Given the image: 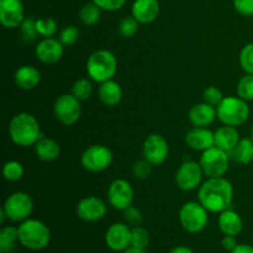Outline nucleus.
<instances>
[{"mask_svg":"<svg viewBox=\"0 0 253 253\" xmlns=\"http://www.w3.org/2000/svg\"><path fill=\"white\" fill-rule=\"evenodd\" d=\"M198 198L200 204L209 212H222L231 205L234 188L224 177L209 178L200 185Z\"/></svg>","mask_w":253,"mask_h":253,"instance_id":"f257e3e1","label":"nucleus"},{"mask_svg":"<svg viewBox=\"0 0 253 253\" xmlns=\"http://www.w3.org/2000/svg\"><path fill=\"white\" fill-rule=\"evenodd\" d=\"M9 136L15 145L21 147L35 146L40 138L43 137L39 121L29 113L16 114L11 119L9 124Z\"/></svg>","mask_w":253,"mask_h":253,"instance_id":"f03ea898","label":"nucleus"},{"mask_svg":"<svg viewBox=\"0 0 253 253\" xmlns=\"http://www.w3.org/2000/svg\"><path fill=\"white\" fill-rule=\"evenodd\" d=\"M17 231L20 245L31 251H41L46 249L51 241L49 229L40 220L27 219L20 222Z\"/></svg>","mask_w":253,"mask_h":253,"instance_id":"7ed1b4c3","label":"nucleus"},{"mask_svg":"<svg viewBox=\"0 0 253 253\" xmlns=\"http://www.w3.org/2000/svg\"><path fill=\"white\" fill-rule=\"evenodd\" d=\"M118 72V59L113 52L108 49H98L93 52L86 61V73L91 81L96 83L110 81Z\"/></svg>","mask_w":253,"mask_h":253,"instance_id":"20e7f679","label":"nucleus"},{"mask_svg":"<svg viewBox=\"0 0 253 253\" xmlns=\"http://www.w3.org/2000/svg\"><path fill=\"white\" fill-rule=\"evenodd\" d=\"M217 119L224 125L240 126L244 125L250 118V106L246 100L240 96H226L216 106Z\"/></svg>","mask_w":253,"mask_h":253,"instance_id":"39448f33","label":"nucleus"},{"mask_svg":"<svg viewBox=\"0 0 253 253\" xmlns=\"http://www.w3.org/2000/svg\"><path fill=\"white\" fill-rule=\"evenodd\" d=\"M208 210L199 202H188L180 208L179 221L183 229L190 234L202 232L209 222Z\"/></svg>","mask_w":253,"mask_h":253,"instance_id":"423d86ee","label":"nucleus"},{"mask_svg":"<svg viewBox=\"0 0 253 253\" xmlns=\"http://www.w3.org/2000/svg\"><path fill=\"white\" fill-rule=\"evenodd\" d=\"M1 209L9 220L22 222L30 219V215L34 211V202L27 193L16 192L6 198Z\"/></svg>","mask_w":253,"mask_h":253,"instance_id":"0eeeda50","label":"nucleus"},{"mask_svg":"<svg viewBox=\"0 0 253 253\" xmlns=\"http://www.w3.org/2000/svg\"><path fill=\"white\" fill-rule=\"evenodd\" d=\"M229 153L214 146L209 150L203 151L199 163L208 178H219L224 177L229 169Z\"/></svg>","mask_w":253,"mask_h":253,"instance_id":"6e6552de","label":"nucleus"},{"mask_svg":"<svg viewBox=\"0 0 253 253\" xmlns=\"http://www.w3.org/2000/svg\"><path fill=\"white\" fill-rule=\"evenodd\" d=\"M113 162V153L106 146L93 145L86 148L81 157V163L89 172H103L110 167Z\"/></svg>","mask_w":253,"mask_h":253,"instance_id":"1a4fd4ad","label":"nucleus"},{"mask_svg":"<svg viewBox=\"0 0 253 253\" xmlns=\"http://www.w3.org/2000/svg\"><path fill=\"white\" fill-rule=\"evenodd\" d=\"M53 111L59 123L66 126H72L81 118V100H78L72 93L62 94L54 103Z\"/></svg>","mask_w":253,"mask_h":253,"instance_id":"9d476101","label":"nucleus"},{"mask_svg":"<svg viewBox=\"0 0 253 253\" xmlns=\"http://www.w3.org/2000/svg\"><path fill=\"white\" fill-rule=\"evenodd\" d=\"M203 175H204V172H203L200 163L195 162V161H185L177 170L175 183L179 189L184 190V192H190L199 187Z\"/></svg>","mask_w":253,"mask_h":253,"instance_id":"9b49d317","label":"nucleus"},{"mask_svg":"<svg viewBox=\"0 0 253 253\" xmlns=\"http://www.w3.org/2000/svg\"><path fill=\"white\" fill-rule=\"evenodd\" d=\"M143 157L152 166H161L168 157L169 146L162 135L152 133L143 142Z\"/></svg>","mask_w":253,"mask_h":253,"instance_id":"f8f14e48","label":"nucleus"},{"mask_svg":"<svg viewBox=\"0 0 253 253\" xmlns=\"http://www.w3.org/2000/svg\"><path fill=\"white\" fill-rule=\"evenodd\" d=\"M109 204L116 210H125L132 205L133 189L126 179H115L108 189Z\"/></svg>","mask_w":253,"mask_h":253,"instance_id":"ddd939ff","label":"nucleus"},{"mask_svg":"<svg viewBox=\"0 0 253 253\" xmlns=\"http://www.w3.org/2000/svg\"><path fill=\"white\" fill-rule=\"evenodd\" d=\"M108 212V207L98 197L83 198L77 205V215L79 219L86 222H95L103 219Z\"/></svg>","mask_w":253,"mask_h":253,"instance_id":"4468645a","label":"nucleus"},{"mask_svg":"<svg viewBox=\"0 0 253 253\" xmlns=\"http://www.w3.org/2000/svg\"><path fill=\"white\" fill-rule=\"evenodd\" d=\"M105 245L114 252H123L131 246V229L128 224L116 222L105 232Z\"/></svg>","mask_w":253,"mask_h":253,"instance_id":"2eb2a0df","label":"nucleus"},{"mask_svg":"<svg viewBox=\"0 0 253 253\" xmlns=\"http://www.w3.org/2000/svg\"><path fill=\"white\" fill-rule=\"evenodd\" d=\"M21 0H0V22L5 29H15L21 25L25 16Z\"/></svg>","mask_w":253,"mask_h":253,"instance_id":"dca6fc26","label":"nucleus"},{"mask_svg":"<svg viewBox=\"0 0 253 253\" xmlns=\"http://www.w3.org/2000/svg\"><path fill=\"white\" fill-rule=\"evenodd\" d=\"M37 59L44 64H54L63 56V44L53 37H44L35 48Z\"/></svg>","mask_w":253,"mask_h":253,"instance_id":"f3484780","label":"nucleus"},{"mask_svg":"<svg viewBox=\"0 0 253 253\" xmlns=\"http://www.w3.org/2000/svg\"><path fill=\"white\" fill-rule=\"evenodd\" d=\"M185 142L192 150L203 152L215 146V132L207 127H194L187 133Z\"/></svg>","mask_w":253,"mask_h":253,"instance_id":"a211bd4d","label":"nucleus"},{"mask_svg":"<svg viewBox=\"0 0 253 253\" xmlns=\"http://www.w3.org/2000/svg\"><path fill=\"white\" fill-rule=\"evenodd\" d=\"M158 0H135L132 4V16L140 24H151L160 15Z\"/></svg>","mask_w":253,"mask_h":253,"instance_id":"6ab92c4d","label":"nucleus"},{"mask_svg":"<svg viewBox=\"0 0 253 253\" xmlns=\"http://www.w3.org/2000/svg\"><path fill=\"white\" fill-rule=\"evenodd\" d=\"M188 118L195 127H207L210 124L214 123L215 119L217 118L216 108L205 101L195 104L190 108Z\"/></svg>","mask_w":253,"mask_h":253,"instance_id":"aec40b11","label":"nucleus"},{"mask_svg":"<svg viewBox=\"0 0 253 253\" xmlns=\"http://www.w3.org/2000/svg\"><path fill=\"white\" fill-rule=\"evenodd\" d=\"M14 81L22 90H32L41 82V73L34 66H22L15 72Z\"/></svg>","mask_w":253,"mask_h":253,"instance_id":"412c9836","label":"nucleus"},{"mask_svg":"<svg viewBox=\"0 0 253 253\" xmlns=\"http://www.w3.org/2000/svg\"><path fill=\"white\" fill-rule=\"evenodd\" d=\"M240 133L235 126L224 125L215 131V146L230 153L240 142Z\"/></svg>","mask_w":253,"mask_h":253,"instance_id":"4be33fe9","label":"nucleus"},{"mask_svg":"<svg viewBox=\"0 0 253 253\" xmlns=\"http://www.w3.org/2000/svg\"><path fill=\"white\" fill-rule=\"evenodd\" d=\"M219 227L224 235H230V236H237L241 234L244 229V221L239 212L229 209L224 210L219 215Z\"/></svg>","mask_w":253,"mask_h":253,"instance_id":"5701e85b","label":"nucleus"},{"mask_svg":"<svg viewBox=\"0 0 253 253\" xmlns=\"http://www.w3.org/2000/svg\"><path fill=\"white\" fill-rule=\"evenodd\" d=\"M98 96L103 104L106 106H115L123 99V89L118 82L106 81L100 83V86L98 89Z\"/></svg>","mask_w":253,"mask_h":253,"instance_id":"b1692460","label":"nucleus"},{"mask_svg":"<svg viewBox=\"0 0 253 253\" xmlns=\"http://www.w3.org/2000/svg\"><path fill=\"white\" fill-rule=\"evenodd\" d=\"M35 152L40 160L51 162V161L57 160L59 157L61 148H59L58 143L52 138L41 137L35 145Z\"/></svg>","mask_w":253,"mask_h":253,"instance_id":"393cba45","label":"nucleus"},{"mask_svg":"<svg viewBox=\"0 0 253 253\" xmlns=\"http://www.w3.org/2000/svg\"><path fill=\"white\" fill-rule=\"evenodd\" d=\"M232 161L240 165H250L253 161V140L252 138H241L236 147L229 153Z\"/></svg>","mask_w":253,"mask_h":253,"instance_id":"a878e982","label":"nucleus"},{"mask_svg":"<svg viewBox=\"0 0 253 253\" xmlns=\"http://www.w3.org/2000/svg\"><path fill=\"white\" fill-rule=\"evenodd\" d=\"M19 241L17 227L5 226L0 231V253H12Z\"/></svg>","mask_w":253,"mask_h":253,"instance_id":"bb28decb","label":"nucleus"},{"mask_svg":"<svg viewBox=\"0 0 253 253\" xmlns=\"http://www.w3.org/2000/svg\"><path fill=\"white\" fill-rule=\"evenodd\" d=\"M101 15V9L95 4V2H88V4L84 5L83 7L79 11V19L86 26H91V25H95L96 22L100 20Z\"/></svg>","mask_w":253,"mask_h":253,"instance_id":"cd10ccee","label":"nucleus"},{"mask_svg":"<svg viewBox=\"0 0 253 253\" xmlns=\"http://www.w3.org/2000/svg\"><path fill=\"white\" fill-rule=\"evenodd\" d=\"M72 94L76 96L78 100L83 101L86 100L91 96V93H93V84L89 79L86 78H81L78 81L74 82V84L72 85Z\"/></svg>","mask_w":253,"mask_h":253,"instance_id":"c85d7f7f","label":"nucleus"},{"mask_svg":"<svg viewBox=\"0 0 253 253\" xmlns=\"http://www.w3.org/2000/svg\"><path fill=\"white\" fill-rule=\"evenodd\" d=\"M2 175L9 182H17L24 177V167L19 161H9L2 167Z\"/></svg>","mask_w":253,"mask_h":253,"instance_id":"c756f323","label":"nucleus"},{"mask_svg":"<svg viewBox=\"0 0 253 253\" xmlns=\"http://www.w3.org/2000/svg\"><path fill=\"white\" fill-rule=\"evenodd\" d=\"M138 25H140V22H138L133 16L123 17L118 25L119 34H120L124 39H130V37L135 36L136 32L138 31Z\"/></svg>","mask_w":253,"mask_h":253,"instance_id":"7c9ffc66","label":"nucleus"},{"mask_svg":"<svg viewBox=\"0 0 253 253\" xmlns=\"http://www.w3.org/2000/svg\"><path fill=\"white\" fill-rule=\"evenodd\" d=\"M150 245V234L145 227L135 226L131 230V246L146 250Z\"/></svg>","mask_w":253,"mask_h":253,"instance_id":"2f4dec72","label":"nucleus"},{"mask_svg":"<svg viewBox=\"0 0 253 253\" xmlns=\"http://www.w3.org/2000/svg\"><path fill=\"white\" fill-rule=\"evenodd\" d=\"M237 95L246 101L253 100V74L246 73L237 84Z\"/></svg>","mask_w":253,"mask_h":253,"instance_id":"473e14b6","label":"nucleus"},{"mask_svg":"<svg viewBox=\"0 0 253 253\" xmlns=\"http://www.w3.org/2000/svg\"><path fill=\"white\" fill-rule=\"evenodd\" d=\"M36 27L39 35L43 37H53L57 32V22L52 17H42L36 20Z\"/></svg>","mask_w":253,"mask_h":253,"instance_id":"72a5a7b5","label":"nucleus"},{"mask_svg":"<svg viewBox=\"0 0 253 253\" xmlns=\"http://www.w3.org/2000/svg\"><path fill=\"white\" fill-rule=\"evenodd\" d=\"M20 32H21V37L24 41H34L37 35H39L36 27V20H34L32 17H25L24 21L20 25Z\"/></svg>","mask_w":253,"mask_h":253,"instance_id":"f704fd0d","label":"nucleus"},{"mask_svg":"<svg viewBox=\"0 0 253 253\" xmlns=\"http://www.w3.org/2000/svg\"><path fill=\"white\" fill-rule=\"evenodd\" d=\"M240 64L246 73L253 74V42L247 43L240 52Z\"/></svg>","mask_w":253,"mask_h":253,"instance_id":"c9c22d12","label":"nucleus"},{"mask_svg":"<svg viewBox=\"0 0 253 253\" xmlns=\"http://www.w3.org/2000/svg\"><path fill=\"white\" fill-rule=\"evenodd\" d=\"M79 39V30L76 26H67L59 32V41L63 46H73Z\"/></svg>","mask_w":253,"mask_h":253,"instance_id":"e433bc0d","label":"nucleus"},{"mask_svg":"<svg viewBox=\"0 0 253 253\" xmlns=\"http://www.w3.org/2000/svg\"><path fill=\"white\" fill-rule=\"evenodd\" d=\"M225 96L222 95L221 90H220L219 88H216V86H208L207 89L204 90V93H203V99H204L205 103L210 104V105L212 106H219V104L221 103L222 100H224Z\"/></svg>","mask_w":253,"mask_h":253,"instance_id":"4c0bfd02","label":"nucleus"},{"mask_svg":"<svg viewBox=\"0 0 253 253\" xmlns=\"http://www.w3.org/2000/svg\"><path fill=\"white\" fill-rule=\"evenodd\" d=\"M152 167L153 166L151 165L147 160L136 161V162L133 163L132 173L136 178H138V179H145V178H147L148 175L151 174Z\"/></svg>","mask_w":253,"mask_h":253,"instance_id":"58836bf2","label":"nucleus"},{"mask_svg":"<svg viewBox=\"0 0 253 253\" xmlns=\"http://www.w3.org/2000/svg\"><path fill=\"white\" fill-rule=\"evenodd\" d=\"M124 217L126 220V224L132 225V226H140L141 222H142L143 216L142 212H141L140 209L135 207H128L127 209L124 210Z\"/></svg>","mask_w":253,"mask_h":253,"instance_id":"ea45409f","label":"nucleus"},{"mask_svg":"<svg viewBox=\"0 0 253 253\" xmlns=\"http://www.w3.org/2000/svg\"><path fill=\"white\" fill-rule=\"evenodd\" d=\"M95 2L101 10L105 11H116L125 5L126 0H91Z\"/></svg>","mask_w":253,"mask_h":253,"instance_id":"a19ab883","label":"nucleus"},{"mask_svg":"<svg viewBox=\"0 0 253 253\" xmlns=\"http://www.w3.org/2000/svg\"><path fill=\"white\" fill-rule=\"evenodd\" d=\"M234 7L244 16H253V0H234Z\"/></svg>","mask_w":253,"mask_h":253,"instance_id":"79ce46f5","label":"nucleus"},{"mask_svg":"<svg viewBox=\"0 0 253 253\" xmlns=\"http://www.w3.org/2000/svg\"><path fill=\"white\" fill-rule=\"evenodd\" d=\"M221 245H222V249H224L225 251L231 252V251H234L235 249H236V246L239 244H237L236 236H230V235H225L224 239H222V241H221Z\"/></svg>","mask_w":253,"mask_h":253,"instance_id":"37998d69","label":"nucleus"},{"mask_svg":"<svg viewBox=\"0 0 253 253\" xmlns=\"http://www.w3.org/2000/svg\"><path fill=\"white\" fill-rule=\"evenodd\" d=\"M230 253H253V246L246 244H239L236 246V249Z\"/></svg>","mask_w":253,"mask_h":253,"instance_id":"c03bdc74","label":"nucleus"},{"mask_svg":"<svg viewBox=\"0 0 253 253\" xmlns=\"http://www.w3.org/2000/svg\"><path fill=\"white\" fill-rule=\"evenodd\" d=\"M169 253H194V252H193V250L190 249V247L177 246V247H174V249L170 250Z\"/></svg>","mask_w":253,"mask_h":253,"instance_id":"a18cd8bd","label":"nucleus"},{"mask_svg":"<svg viewBox=\"0 0 253 253\" xmlns=\"http://www.w3.org/2000/svg\"><path fill=\"white\" fill-rule=\"evenodd\" d=\"M123 253H147V252L142 249H137V247L130 246V247H127L125 251H123Z\"/></svg>","mask_w":253,"mask_h":253,"instance_id":"49530a36","label":"nucleus"},{"mask_svg":"<svg viewBox=\"0 0 253 253\" xmlns=\"http://www.w3.org/2000/svg\"><path fill=\"white\" fill-rule=\"evenodd\" d=\"M251 138L253 140V126H252V130H251Z\"/></svg>","mask_w":253,"mask_h":253,"instance_id":"de8ad7c7","label":"nucleus"}]
</instances>
